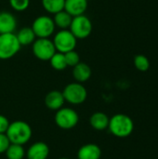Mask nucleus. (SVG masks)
Returning <instances> with one entry per match:
<instances>
[{
	"label": "nucleus",
	"mask_w": 158,
	"mask_h": 159,
	"mask_svg": "<svg viewBox=\"0 0 158 159\" xmlns=\"http://www.w3.org/2000/svg\"><path fill=\"white\" fill-rule=\"evenodd\" d=\"M32 50L34 57L42 61H48L57 52L52 40L49 38H36L32 44Z\"/></svg>",
	"instance_id": "obj_6"
},
{
	"label": "nucleus",
	"mask_w": 158,
	"mask_h": 159,
	"mask_svg": "<svg viewBox=\"0 0 158 159\" xmlns=\"http://www.w3.org/2000/svg\"><path fill=\"white\" fill-rule=\"evenodd\" d=\"M21 46L14 33L0 34V60H8L14 57Z\"/></svg>",
	"instance_id": "obj_3"
},
{
	"label": "nucleus",
	"mask_w": 158,
	"mask_h": 159,
	"mask_svg": "<svg viewBox=\"0 0 158 159\" xmlns=\"http://www.w3.org/2000/svg\"><path fill=\"white\" fill-rule=\"evenodd\" d=\"M36 38H49L55 32V23L49 16L42 15L37 17L31 27Z\"/></svg>",
	"instance_id": "obj_8"
},
{
	"label": "nucleus",
	"mask_w": 158,
	"mask_h": 159,
	"mask_svg": "<svg viewBox=\"0 0 158 159\" xmlns=\"http://www.w3.org/2000/svg\"><path fill=\"white\" fill-rule=\"evenodd\" d=\"M134 66L140 72H146L150 68V61L145 55L138 54L134 58Z\"/></svg>",
	"instance_id": "obj_22"
},
{
	"label": "nucleus",
	"mask_w": 158,
	"mask_h": 159,
	"mask_svg": "<svg viewBox=\"0 0 158 159\" xmlns=\"http://www.w3.org/2000/svg\"><path fill=\"white\" fill-rule=\"evenodd\" d=\"M62 94L65 102L74 105H78L83 103L88 97V91L86 88L82 85V83H78V82L68 84L64 88Z\"/></svg>",
	"instance_id": "obj_5"
},
{
	"label": "nucleus",
	"mask_w": 158,
	"mask_h": 159,
	"mask_svg": "<svg viewBox=\"0 0 158 159\" xmlns=\"http://www.w3.org/2000/svg\"><path fill=\"white\" fill-rule=\"evenodd\" d=\"M88 8V0H65L64 10L72 17L83 15Z\"/></svg>",
	"instance_id": "obj_12"
},
{
	"label": "nucleus",
	"mask_w": 158,
	"mask_h": 159,
	"mask_svg": "<svg viewBox=\"0 0 158 159\" xmlns=\"http://www.w3.org/2000/svg\"><path fill=\"white\" fill-rule=\"evenodd\" d=\"M20 46H29L32 45L34 40L36 39V36L31 27H23L21 28L18 34H16Z\"/></svg>",
	"instance_id": "obj_17"
},
{
	"label": "nucleus",
	"mask_w": 158,
	"mask_h": 159,
	"mask_svg": "<svg viewBox=\"0 0 158 159\" xmlns=\"http://www.w3.org/2000/svg\"><path fill=\"white\" fill-rule=\"evenodd\" d=\"M48 61H49L51 67L57 71H63L68 67L67 63H66L64 53L55 52V54L50 58V60Z\"/></svg>",
	"instance_id": "obj_21"
},
{
	"label": "nucleus",
	"mask_w": 158,
	"mask_h": 159,
	"mask_svg": "<svg viewBox=\"0 0 158 159\" xmlns=\"http://www.w3.org/2000/svg\"><path fill=\"white\" fill-rule=\"evenodd\" d=\"M48 155V145L43 142H36L28 148L25 156L27 159H47Z\"/></svg>",
	"instance_id": "obj_10"
},
{
	"label": "nucleus",
	"mask_w": 158,
	"mask_h": 159,
	"mask_svg": "<svg viewBox=\"0 0 158 159\" xmlns=\"http://www.w3.org/2000/svg\"><path fill=\"white\" fill-rule=\"evenodd\" d=\"M43 8L49 14H56L64 9L65 0H41Z\"/></svg>",
	"instance_id": "obj_19"
},
{
	"label": "nucleus",
	"mask_w": 158,
	"mask_h": 159,
	"mask_svg": "<svg viewBox=\"0 0 158 159\" xmlns=\"http://www.w3.org/2000/svg\"><path fill=\"white\" fill-rule=\"evenodd\" d=\"M91 68L85 62H79L73 67V76L78 83H84L88 81L91 76Z\"/></svg>",
	"instance_id": "obj_15"
},
{
	"label": "nucleus",
	"mask_w": 158,
	"mask_h": 159,
	"mask_svg": "<svg viewBox=\"0 0 158 159\" xmlns=\"http://www.w3.org/2000/svg\"><path fill=\"white\" fill-rule=\"evenodd\" d=\"M65 102L62 91L59 90H51L45 97V104L46 106L52 111H58Z\"/></svg>",
	"instance_id": "obj_11"
},
{
	"label": "nucleus",
	"mask_w": 158,
	"mask_h": 159,
	"mask_svg": "<svg viewBox=\"0 0 158 159\" xmlns=\"http://www.w3.org/2000/svg\"><path fill=\"white\" fill-rule=\"evenodd\" d=\"M57 52L66 53L71 50H74L77 43V39L71 33L70 30H60L53 37L52 40Z\"/></svg>",
	"instance_id": "obj_4"
},
{
	"label": "nucleus",
	"mask_w": 158,
	"mask_h": 159,
	"mask_svg": "<svg viewBox=\"0 0 158 159\" xmlns=\"http://www.w3.org/2000/svg\"><path fill=\"white\" fill-rule=\"evenodd\" d=\"M102 157V150L99 145L95 143H88L81 146L77 152L78 159H100Z\"/></svg>",
	"instance_id": "obj_14"
},
{
	"label": "nucleus",
	"mask_w": 158,
	"mask_h": 159,
	"mask_svg": "<svg viewBox=\"0 0 158 159\" xmlns=\"http://www.w3.org/2000/svg\"><path fill=\"white\" fill-rule=\"evenodd\" d=\"M5 154L7 159H23L26 155V152L22 145L10 143Z\"/></svg>",
	"instance_id": "obj_20"
},
{
	"label": "nucleus",
	"mask_w": 158,
	"mask_h": 159,
	"mask_svg": "<svg viewBox=\"0 0 158 159\" xmlns=\"http://www.w3.org/2000/svg\"><path fill=\"white\" fill-rule=\"evenodd\" d=\"M64 56H65L67 66L74 67V66H75L76 64H78L80 62V56L75 50L68 51V52L64 53Z\"/></svg>",
	"instance_id": "obj_23"
},
{
	"label": "nucleus",
	"mask_w": 158,
	"mask_h": 159,
	"mask_svg": "<svg viewBox=\"0 0 158 159\" xmlns=\"http://www.w3.org/2000/svg\"><path fill=\"white\" fill-rule=\"evenodd\" d=\"M9 4L14 10L21 12L29 7L30 0H9Z\"/></svg>",
	"instance_id": "obj_24"
},
{
	"label": "nucleus",
	"mask_w": 158,
	"mask_h": 159,
	"mask_svg": "<svg viewBox=\"0 0 158 159\" xmlns=\"http://www.w3.org/2000/svg\"><path fill=\"white\" fill-rule=\"evenodd\" d=\"M33 134L31 126L25 121L17 120L9 124L6 135L7 136L10 143L23 145L27 143Z\"/></svg>",
	"instance_id": "obj_1"
},
{
	"label": "nucleus",
	"mask_w": 158,
	"mask_h": 159,
	"mask_svg": "<svg viewBox=\"0 0 158 159\" xmlns=\"http://www.w3.org/2000/svg\"><path fill=\"white\" fill-rule=\"evenodd\" d=\"M69 30L76 39H85L88 37L92 32V22L89 18L84 14L73 17Z\"/></svg>",
	"instance_id": "obj_7"
},
{
	"label": "nucleus",
	"mask_w": 158,
	"mask_h": 159,
	"mask_svg": "<svg viewBox=\"0 0 158 159\" xmlns=\"http://www.w3.org/2000/svg\"><path fill=\"white\" fill-rule=\"evenodd\" d=\"M108 129L114 136L127 138L134 130V122L128 115L116 114L110 118Z\"/></svg>",
	"instance_id": "obj_2"
},
{
	"label": "nucleus",
	"mask_w": 158,
	"mask_h": 159,
	"mask_svg": "<svg viewBox=\"0 0 158 159\" xmlns=\"http://www.w3.org/2000/svg\"><path fill=\"white\" fill-rule=\"evenodd\" d=\"M9 144L10 142L6 133H0V154H5Z\"/></svg>",
	"instance_id": "obj_25"
},
{
	"label": "nucleus",
	"mask_w": 158,
	"mask_h": 159,
	"mask_svg": "<svg viewBox=\"0 0 158 159\" xmlns=\"http://www.w3.org/2000/svg\"><path fill=\"white\" fill-rule=\"evenodd\" d=\"M72 20H73V17L68 12H66L64 9L54 14V18H53L55 26L60 28L61 30L69 29Z\"/></svg>",
	"instance_id": "obj_18"
},
{
	"label": "nucleus",
	"mask_w": 158,
	"mask_h": 159,
	"mask_svg": "<svg viewBox=\"0 0 158 159\" xmlns=\"http://www.w3.org/2000/svg\"><path fill=\"white\" fill-rule=\"evenodd\" d=\"M109 120L110 118L108 117L106 114L102 112H96L90 116L89 124L94 129L101 131V130H104L108 129Z\"/></svg>",
	"instance_id": "obj_16"
},
{
	"label": "nucleus",
	"mask_w": 158,
	"mask_h": 159,
	"mask_svg": "<svg viewBox=\"0 0 158 159\" xmlns=\"http://www.w3.org/2000/svg\"><path fill=\"white\" fill-rule=\"evenodd\" d=\"M58 159H69V158H66V157H61V158H58Z\"/></svg>",
	"instance_id": "obj_27"
},
{
	"label": "nucleus",
	"mask_w": 158,
	"mask_h": 159,
	"mask_svg": "<svg viewBox=\"0 0 158 159\" xmlns=\"http://www.w3.org/2000/svg\"><path fill=\"white\" fill-rule=\"evenodd\" d=\"M10 122L3 115H0V133H6Z\"/></svg>",
	"instance_id": "obj_26"
},
{
	"label": "nucleus",
	"mask_w": 158,
	"mask_h": 159,
	"mask_svg": "<svg viewBox=\"0 0 158 159\" xmlns=\"http://www.w3.org/2000/svg\"><path fill=\"white\" fill-rule=\"evenodd\" d=\"M17 27V20L10 12H0V34H12Z\"/></svg>",
	"instance_id": "obj_13"
},
{
	"label": "nucleus",
	"mask_w": 158,
	"mask_h": 159,
	"mask_svg": "<svg viewBox=\"0 0 158 159\" xmlns=\"http://www.w3.org/2000/svg\"><path fill=\"white\" fill-rule=\"evenodd\" d=\"M79 121L78 114L72 108L61 107L56 111L55 123L62 129H71L74 128Z\"/></svg>",
	"instance_id": "obj_9"
}]
</instances>
